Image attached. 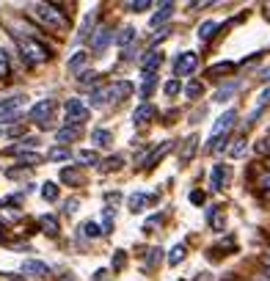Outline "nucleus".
<instances>
[{"instance_id": "obj_1", "label": "nucleus", "mask_w": 270, "mask_h": 281, "mask_svg": "<svg viewBox=\"0 0 270 281\" xmlns=\"http://www.w3.org/2000/svg\"><path fill=\"white\" fill-rule=\"evenodd\" d=\"M28 11H31V17L39 22V25H44L47 31H55V33L66 31V17H63L52 3H47V0H31Z\"/></svg>"}, {"instance_id": "obj_2", "label": "nucleus", "mask_w": 270, "mask_h": 281, "mask_svg": "<svg viewBox=\"0 0 270 281\" xmlns=\"http://www.w3.org/2000/svg\"><path fill=\"white\" fill-rule=\"evenodd\" d=\"M20 50H22V58H25L31 66H36V63H44L47 58H50V50H44V47L39 44L33 36H22V39H20Z\"/></svg>"}, {"instance_id": "obj_3", "label": "nucleus", "mask_w": 270, "mask_h": 281, "mask_svg": "<svg viewBox=\"0 0 270 281\" xmlns=\"http://www.w3.org/2000/svg\"><path fill=\"white\" fill-rule=\"evenodd\" d=\"M198 66V55L196 52H179L177 61H174V72L177 75H193Z\"/></svg>"}, {"instance_id": "obj_4", "label": "nucleus", "mask_w": 270, "mask_h": 281, "mask_svg": "<svg viewBox=\"0 0 270 281\" xmlns=\"http://www.w3.org/2000/svg\"><path fill=\"white\" fill-rule=\"evenodd\" d=\"M52 108H55V102H52V99H42L39 105H33L31 121H36V124L47 127V124H50V116H52Z\"/></svg>"}, {"instance_id": "obj_5", "label": "nucleus", "mask_w": 270, "mask_h": 281, "mask_svg": "<svg viewBox=\"0 0 270 281\" xmlns=\"http://www.w3.org/2000/svg\"><path fill=\"white\" fill-rule=\"evenodd\" d=\"M86 119H89L86 105L80 102V99H69V102H66V121H72V124H83Z\"/></svg>"}, {"instance_id": "obj_6", "label": "nucleus", "mask_w": 270, "mask_h": 281, "mask_svg": "<svg viewBox=\"0 0 270 281\" xmlns=\"http://www.w3.org/2000/svg\"><path fill=\"white\" fill-rule=\"evenodd\" d=\"M110 39H113V31H110L108 25L97 28V31H94V36H91V50H94V52H102L105 47H108Z\"/></svg>"}, {"instance_id": "obj_7", "label": "nucleus", "mask_w": 270, "mask_h": 281, "mask_svg": "<svg viewBox=\"0 0 270 281\" xmlns=\"http://www.w3.org/2000/svg\"><path fill=\"white\" fill-rule=\"evenodd\" d=\"M171 14H174V0H163V3H160V11H155V17H152V25H160V22H166Z\"/></svg>"}, {"instance_id": "obj_8", "label": "nucleus", "mask_w": 270, "mask_h": 281, "mask_svg": "<svg viewBox=\"0 0 270 281\" xmlns=\"http://www.w3.org/2000/svg\"><path fill=\"white\" fill-rule=\"evenodd\" d=\"M160 63H163V55H160V52H149V55L141 61V69H144V75H152L155 69H160Z\"/></svg>"}, {"instance_id": "obj_9", "label": "nucleus", "mask_w": 270, "mask_h": 281, "mask_svg": "<svg viewBox=\"0 0 270 281\" xmlns=\"http://www.w3.org/2000/svg\"><path fill=\"white\" fill-rule=\"evenodd\" d=\"M234 119H237V113H234V110H226V113L221 116L218 121H215V127H213V135H218L221 130H229V127L234 124Z\"/></svg>"}, {"instance_id": "obj_10", "label": "nucleus", "mask_w": 270, "mask_h": 281, "mask_svg": "<svg viewBox=\"0 0 270 281\" xmlns=\"http://www.w3.org/2000/svg\"><path fill=\"white\" fill-rule=\"evenodd\" d=\"M196 146H198L196 138H187V140H185V146H182V152H179V163H182V166H185V163H190V157H193V152H196Z\"/></svg>"}, {"instance_id": "obj_11", "label": "nucleus", "mask_w": 270, "mask_h": 281, "mask_svg": "<svg viewBox=\"0 0 270 281\" xmlns=\"http://www.w3.org/2000/svg\"><path fill=\"white\" fill-rule=\"evenodd\" d=\"M155 113H157V110L152 108V105H141V108L135 110V116H132V119H135V124H146V121H149Z\"/></svg>"}, {"instance_id": "obj_12", "label": "nucleus", "mask_w": 270, "mask_h": 281, "mask_svg": "<svg viewBox=\"0 0 270 281\" xmlns=\"http://www.w3.org/2000/svg\"><path fill=\"white\" fill-rule=\"evenodd\" d=\"M80 135V124H75V127H63V130H58V140L61 144H69V140H75Z\"/></svg>"}, {"instance_id": "obj_13", "label": "nucleus", "mask_w": 270, "mask_h": 281, "mask_svg": "<svg viewBox=\"0 0 270 281\" xmlns=\"http://www.w3.org/2000/svg\"><path fill=\"white\" fill-rule=\"evenodd\" d=\"M22 270L25 273H31V276H47V265H42V262H25V265H22Z\"/></svg>"}, {"instance_id": "obj_14", "label": "nucleus", "mask_w": 270, "mask_h": 281, "mask_svg": "<svg viewBox=\"0 0 270 281\" xmlns=\"http://www.w3.org/2000/svg\"><path fill=\"white\" fill-rule=\"evenodd\" d=\"M132 91V83H116V86H110V97H116V99H124L127 94Z\"/></svg>"}, {"instance_id": "obj_15", "label": "nucleus", "mask_w": 270, "mask_h": 281, "mask_svg": "<svg viewBox=\"0 0 270 281\" xmlns=\"http://www.w3.org/2000/svg\"><path fill=\"white\" fill-rule=\"evenodd\" d=\"M240 89V83H226V86H221V91L215 94V99L218 102H226V99H232V94Z\"/></svg>"}, {"instance_id": "obj_16", "label": "nucleus", "mask_w": 270, "mask_h": 281, "mask_svg": "<svg viewBox=\"0 0 270 281\" xmlns=\"http://www.w3.org/2000/svg\"><path fill=\"white\" fill-rule=\"evenodd\" d=\"M215 31H218V25H215V22H204V25L198 28V39H201V42H207V39H213Z\"/></svg>"}, {"instance_id": "obj_17", "label": "nucleus", "mask_w": 270, "mask_h": 281, "mask_svg": "<svg viewBox=\"0 0 270 281\" xmlns=\"http://www.w3.org/2000/svg\"><path fill=\"white\" fill-rule=\"evenodd\" d=\"M86 58H89V52H78L75 58H69V63H66V66H69V72H78V69L86 63Z\"/></svg>"}, {"instance_id": "obj_18", "label": "nucleus", "mask_w": 270, "mask_h": 281, "mask_svg": "<svg viewBox=\"0 0 270 281\" xmlns=\"http://www.w3.org/2000/svg\"><path fill=\"white\" fill-rule=\"evenodd\" d=\"M9 72H11V63H9V52L0 47V78H9Z\"/></svg>"}, {"instance_id": "obj_19", "label": "nucleus", "mask_w": 270, "mask_h": 281, "mask_svg": "<svg viewBox=\"0 0 270 281\" xmlns=\"http://www.w3.org/2000/svg\"><path fill=\"white\" fill-rule=\"evenodd\" d=\"M168 149H171V140H168V144H163V146H160V149H157V152H155V155H152L149 166H155V163H157V160H163V157H166V155H168Z\"/></svg>"}, {"instance_id": "obj_20", "label": "nucleus", "mask_w": 270, "mask_h": 281, "mask_svg": "<svg viewBox=\"0 0 270 281\" xmlns=\"http://www.w3.org/2000/svg\"><path fill=\"white\" fill-rule=\"evenodd\" d=\"M94 144H97V146H105V144H108V140H110V132L108 130H94Z\"/></svg>"}, {"instance_id": "obj_21", "label": "nucleus", "mask_w": 270, "mask_h": 281, "mask_svg": "<svg viewBox=\"0 0 270 281\" xmlns=\"http://www.w3.org/2000/svg\"><path fill=\"white\" fill-rule=\"evenodd\" d=\"M132 39H135V31H132V28H121V33H119V39H116V42H119V44H130Z\"/></svg>"}, {"instance_id": "obj_22", "label": "nucleus", "mask_w": 270, "mask_h": 281, "mask_svg": "<svg viewBox=\"0 0 270 281\" xmlns=\"http://www.w3.org/2000/svg\"><path fill=\"white\" fill-rule=\"evenodd\" d=\"M144 204H146V196H144V193H138V196H132V198H130V209H132V213L144 209Z\"/></svg>"}, {"instance_id": "obj_23", "label": "nucleus", "mask_w": 270, "mask_h": 281, "mask_svg": "<svg viewBox=\"0 0 270 281\" xmlns=\"http://www.w3.org/2000/svg\"><path fill=\"white\" fill-rule=\"evenodd\" d=\"M47 157H50V160H69V149H50Z\"/></svg>"}, {"instance_id": "obj_24", "label": "nucleus", "mask_w": 270, "mask_h": 281, "mask_svg": "<svg viewBox=\"0 0 270 281\" xmlns=\"http://www.w3.org/2000/svg\"><path fill=\"white\" fill-rule=\"evenodd\" d=\"M226 177V171H224V166H215L213 168V187H221V179Z\"/></svg>"}, {"instance_id": "obj_25", "label": "nucleus", "mask_w": 270, "mask_h": 281, "mask_svg": "<svg viewBox=\"0 0 270 281\" xmlns=\"http://www.w3.org/2000/svg\"><path fill=\"white\" fill-rule=\"evenodd\" d=\"M42 196H44V198H50V201H55V198H58V190H55V185H52V182H47V185L42 187Z\"/></svg>"}, {"instance_id": "obj_26", "label": "nucleus", "mask_w": 270, "mask_h": 281, "mask_svg": "<svg viewBox=\"0 0 270 281\" xmlns=\"http://www.w3.org/2000/svg\"><path fill=\"white\" fill-rule=\"evenodd\" d=\"M168 259H171V265H177L179 259H185V248H182V245H177V248L171 251V256H168Z\"/></svg>"}, {"instance_id": "obj_27", "label": "nucleus", "mask_w": 270, "mask_h": 281, "mask_svg": "<svg viewBox=\"0 0 270 281\" xmlns=\"http://www.w3.org/2000/svg\"><path fill=\"white\" fill-rule=\"evenodd\" d=\"M149 6H152V0H132L130 11H146Z\"/></svg>"}, {"instance_id": "obj_28", "label": "nucleus", "mask_w": 270, "mask_h": 281, "mask_svg": "<svg viewBox=\"0 0 270 281\" xmlns=\"http://www.w3.org/2000/svg\"><path fill=\"white\" fill-rule=\"evenodd\" d=\"M78 157L86 163V166H94V163H97V155H94V152H80Z\"/></svg>"}, {"instance_id": "obj_29", "label": "nucleus", "mask_w": 270, "mask_h": 281, "mask_svg": "<svg viewBox=\"0 0 270 281\" xmlns=\"http://www.w3.org/2000/svg\"><path fill=\"white\" fill-rule=\"evenodd\" d=\"M243 155H245V140H237L232 146V157H243Z\"/></svg>"}, {"instance_id": "obj_30", "label": "nucleus", "mask_w": 270, "mask_h": 281, "mask_svg": "<svg viewBox=\"0 0 270 281\" xmlns=\"http://www.w3.org/2000/svg\"><path fill=\"white\" fill-rule=\"evenodd\" d=\"M97 80H99V75H97V72H83L80 83H83V86H89V83H97Z\"/></svg>"}, {"instance_id": "obj_31", "label": "nucleus", "mask_w": 270, "mask_h": 281, "mask_svg": "<svg viewBox=\"0 0 270 281\" xmlns=\"http://www.w3.org/2000/svg\"><path fill=\"white\" fill-rule=\"evenodd\" d=\"M83 234H89V237H99V226L97 224H86L83 226Z\"/></svg>"}, {"instance_id": "obj_32", "label": "nucleus", "mask_w": 270, "mask_h": 281, "mask_svg": "<svg viewBox=\"0 0 270 281\" xmlns=\"http://www.w3.org/2000/svg\"><path fill=\"white\" fill-rule=\"evenodd\" d=\"M201 91H204L201 83H190V86H187V97H198Z\"/></svg>"}, {"instance_id": "obj_33", "label": "nucleus", "mask_w": 270, "mask_h": 281, "mask_svg": "<svg viewBox=\"0 0 270 281\" xmlns=\"http://www.w3.org/2000/svg\"><path fill=\"white\" fill-rule=\"evenodd\" d=\"M179 89H182L179 80H171V83H166V94H168V97H174V94H177Z\"/></svg>"}, {"instance_id": "obj_34", "label": "nucleus", "mask_w": 270, "mask_h": 281, "mask_svg": "<svg viewBox=\"0 0 270 281\" xmlns=\"http://www.w3.org/2000/svg\"><path fill=\"white\" fill-rule=\"evenodd\" d=\"M42 224H44V232H50V234L58 232V229H55V218H44Z\"/></svg>"}, {"instance_id": "obj_35", "label": "nucleus", "mask_w": 270, "mask_h": 281, "mask_svg": "<svg viewBox=\"0 0 270 281\" xmlns=\"http://www.w3.org/2000/svg\"><path fill=\"white\" fill-rule=\"evenodd\" d=\"M267 102H270V89H265V91H262V97H259V105H256V110H262Z\"/></svg>"}, {"instance_id": "obj_36", "label": "nucleus", "mask_w": 270, "mask_h": 281, "mask_svg": "<svg viewBox=\"0 0 270 281\" xmlns=\"http://www.w3.org/2000/svg\"><path fill=\"white\" fill-rule=\"evenodd\" d=\"M190 201H193V204H201V201H204V193L193 190V193H190Z\"/></svg>"}, {"instance_id": "obj_37", "label": "nucleus", "mask_w": 270, "mask_h": 281, "mask_svg": "<svg viewBox=\"0 0 270 281\" xmlns=\"http://www.w3.org/2000/svg\"><path fill=\"white\" fill-rule=\"evenodd\" d=\"M259 185H262V187H270V174H265V177L259 179Z\"/></svg>"}, {"instance_id": "obj_38", "label": "nucleus", "mask_w": 270, "mask_h": 281, "mask_svg": "<svg viewBox=\"0 0 270 281\" xmlns=\"http://www.w3.org/2000/svg\"><path fill=\"white\" fill-rule=\"evenodd\" d=\"M262 78H265V80H270V69H265V72H262Z\"/></svg>"}]
</instances>
